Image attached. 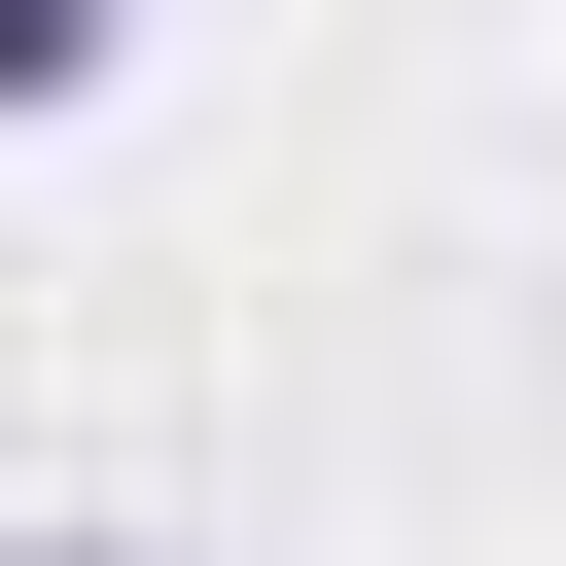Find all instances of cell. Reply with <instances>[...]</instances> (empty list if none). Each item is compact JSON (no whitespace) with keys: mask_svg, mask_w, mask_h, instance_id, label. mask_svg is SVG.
<instances>
[{"mask_svg":"<svg viewBox=\"0 0 566 566\" xmlns=\"http://www.w3.org/2000/svg\"><path fill=\"white\" fill-rule=\"evenodd\" d=\"M142 71V0H0V106H106Z\"/></svg>","mask_w":566,"mask_h":566,"instance_id":"6da1fadb","label":"cell"},{"mask_svg":"<svg viewBox=\"0 0 566 566\" xmlns=\"http://www.w3.org/2000/svg\"><path fill=\"white\" fill-rule=\"evenodd\" d=\"M35 566H177V531H35Z\"/></svg>","mask_w":566,"mask_h":566,"instance_id":"7a4b0ae2","label":"cell"}]
</instances>
